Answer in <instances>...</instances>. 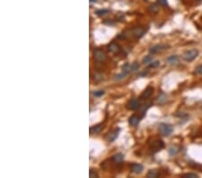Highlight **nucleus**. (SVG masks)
<instances>
[{"instance_id": "f257e3e1", "label": "nucleus", "mask_w": 202, "mask_h": 178, "mask_svg": "<svg viewBox=\"0 0 202 178\" xmlns=\"http://www.w3.org/2000/svg\"><path fill=\"white\" fill-rule=\"evenodd\" d=\"M158 130H159V133L163 136V137H168L170 136L172 132H173V128L171 124L169 123H161L159 125V128H158Z\"/></svg>"}, {"instance_id": "f03ea898", "label": "nucleus", "mask_w": 202, "mask_h": 178, "mask_svg": "<svg viewBox=\"0 0 202 178\" xmlns=\"http://www.w3.org/2000/svg\"><path fill=\"white\" fill-rule=\"evenodd\" d=\"M199 55V51L198 50H190V51H187L186 52L183 53L182 55V60H185L187 62H190L192 60H194Z\"/></svg>"}, {"instance_id": "7ed1b4c3", "label": "nucleus", "mask_w": 202, "mask_h": 178, "mask_svg": "<svg viewBox=\"0 0 202 178\" xmlns=\"http://www.w3.org/2000/svg\"><path fill=\"white\" fill-rule=\"evenodd\" d=\"M164 148V143L163 140L161 139H157V140H154V141L152 142V144L150 145L149 148H150V153L151 154H154L158 152L161 149H163Z\"/></svg>"}, {"instance_id": "20e7f679", "label": "nucleus", "mask_w": 202, "mask_h": 178, "mask_svg": "<svg viewBox=\"0 0 202 178\" xmlns=\"http://www.w3.org/2000/svg\"><path fill=\"white\" fill-rule=\"evenodd\" d=\"M131 71V65H130L128 63H126L124 66L122 67V71L121 73L118 74L115 76V80H121L124 78H126L128 74Z\"/></svg>"}, {"instance_id": "39448f33", "label": "nucleus", "mask_w": 202, "mask_h": 178, "mask_svg": "<svg viewBox=\"0 0 202 178\" xmlns=\"http://www.w3.org/2000/svg\"><path fill=\"white\" fill-rule=\"evenodd\" d=\"M94 59L98 62H104L107 59L105 53L101 49H94L93 51Z\"/></svg>"}, {"instance_id": "423d86ee", "label": "nucleus", "mask_w": 202, "mask_h": 178, "mask_svg": "<svg viewBox=\"0 0 202 178\" xmlns=\"http://www.w3.org/2000/svg\"><path fill=\"white\" fill-rule=\"evenodd\" d=\"M145 33V28L140 27V26H137V27L133 28L132 31H131V34H132V36L134 37L135 39H140L141 37L144 36Z\"/></svg>"}, {"instance_id": "0eeeda50", "label": "nucleus", "mask_w": 202, "mask_h": 178, "mask_svg": "<svg viewBox=\"0 0 202 178\" xmlns=\"http://www.w3.org/2000/svg\"><path fill=\"white\" fill-rule=\"evenodd\" d=\"M127 107H128V109H130V110H132V111H135V110L139 109V108L141 107V105H140V99H137V98H133V99H131L130 102L128 103Z\"/></svg>"}, {"instance_id": "6e6552de", "label": "nucleus", "mask_w": 202, "mask_h": 178, "mask_svg": "<svg viewBox=\"0 0 202 178\" xmlns=\"http://www.w3.org/2000/svg\"><path fill=\"white\" fill-rule=\"evenodd\" d=\"M169 48V46L166 45V44H156V45H154L153 47H151V48L149 49V53L154 55L155 53H157L159 51H162L163 50H166Z\"/></svg>"}, {"instance_id": "1a4fd4ad", "label": "nucleus", "mask_w": 202, "mask_h": 178, "mask_svg": "<svg viewBox=\"0 0 202 178\" xmlns=\"http://www.w3.org/2000/svg\"><path fill=\"white\" fill-rule=\"evenodd\" d=\"M108 51L113 54H119L121 51V47L119 45L117 42H112L108 45Z\"/></svg>"}, {"instance_id": "9d476101", "label": "nucleus", "mask_w": 202, "mask_h": 178, "mask_svg": "<svg viewBox=\"0 0 202 178\" xmlns=\"http://www.w3.org/2000/svg\"><path fill=\"white\" fill-rule=\"evenodd\" d=\"M120 129H115V130H112L111 132H109L108 134H107V136L105 137V139H106V140L108 142H113L114 140L118 138V136H119V132H120Z\"/></svg>"}, {"instance_id": "9b49d317", "label": "nucleus", "mask_w": 202, "mask_h": 178, "mask_svg": "<svg viewBox=\"0 0 202 178\" xmlns=\"http://www.w3.org/2000/svg\"><path fill=\"white\" fill-rule=\"evenodd\" d=\"M153 92H154V87H148L143 91V93L141 94L140 100H145V99L149 98L152 96Z\"/></svg>"}, {"instance_id": "f8f14e48", "label": "nucleus", "mask_w": 202, "mask_h": 178, "mask_svg": "<svg viewBox=\"0 0 202 178\" xmlns=\"http://www.w3.org/2000/svg\"><path fill=\"white\" fill-rule=\"evenodd\" d=\"M130 170L132 173L134 174H141L144 170V167L141 164H137V163H133L131 166H130Z\"/></svg>"}, {"instance_id": "ddd939ff", "label": "nucleus", "mask_w": 202, "mask_h": 178, "mask_svg": "<svg viewBox=\"0 0 202 178\" xmlns=\"http://www.w3.org/2000/svg\"><path fill=\"white\" fill-rule=\"evenodd\" d=\"M140 120H141V116H139L137 114H133L132 116L130 117V119H128V123H130V125H131L133 127H136V126H137L139 124Z\"/></svg>"}, {"instance_id": "4468645a", "label": "nucleus", "mask_w": 202, "mask_h": 178, "mask_svg": "<svg viewBox=\"0 0 202 178\" xmlns=\"http://www.w3.org/2000/svg\"><path fill=\"white\" fill-rule=\"evenodd\" d=\"M103 124L102 123H100V124H96L93 127H91L90 128V133L92 135H94V134H98L99 132H101V130H103Z\"/></svg>"}, {"instance_id": "2eb2a0df", "label": "nucleus", "mask_w": 202, "mask_h": 178, "mask_svg": "<svg viewBox=\"0 0 202 178\" xmlns=\"http://www.w3.org/2000/svg\"><path fill=\"white\" fill-rule=\"evenodd\" d=\"M166 62L169 65H177L179 63V57L177 55H172L166 59Z\"/></svg>"}, {"instance_id": "dca6fc26", "label": "nucleus", "mask_w": 202, "mask_h": 178, "mask_svg": "<svg viewBox=\"0 0 202 178\" xmlns=\"http://www.w3.org/2000/svg\"><path fill=\"white\" fill-rule=\"evenodd\" d=\"M124 159V156L123 154L121 153H118V154H115L112 157V160L114 162V163H121L123 161Z\"/></svg>"}, {"instance_id": "f3484780", "label": "nucleus", "mask_w": 202, "mask_h": 178, "mask_svg": "<svg viewBox=\"0 0 202 178\" xmlns=\"http://www.w3.org/2000/svg\"><path fill=\"white\" fill-rule=\"evenodd\" d=\"M166 101H167V96L165 95L164 93H162L161 95L157 97L156 103H157V105H162L165 104V102H166Z\"/></svg>"}, {"instance_id": "a211bd4d", "label": "nucleus", "mask_w": 202, "mask_h": 178, "mask_svg": "<svg viewBox=\"0 0 202 178\" xmlns=\"http://www.w3.org/2000/svg\"><path fill=\"white\" fill-rule=\"evenodd\" d=\"M148 11L151 14H154V15L157 14L158 11H159V5H157V4H152V5H150L149 7H148Z\"/></svg>"}, {"instance_id": "6ab92c4d", "label": "nucleus", "mask_w": 202, "mask_h": 178, "mask_svg": "<svg viewBox=\"0 0 202 178\" xmlns=\"http://www.w3.org/2000/svg\"><path fill=\"white\" fill-rule=\"evenodd\" d=\"M159 175V172L156 169H151L148 173V178H156Z\"/></svg>"}, {"instance_id": "aec40b11", "label": "nucleus", "mask_w": 202, "mask_h": 178, "mask_svg": "<svg viewBox=\"0 0 202 178\" xmlns=\"http://www.w3.org/2000/svg\"><path fill=\"white\" fill-rule=\"evenodd\" d=\"M152 61H153V56H152V54L145 56V57L143 59V63H144V64H145V65L150 64Z\"/></svg>"}, {"instance_id": "412c9836", "label": "nucleus", "mask_w": 202, "mask_h": 178, "mask_svg": "<svg viewBox=\"0 0 202 178\" xmlns=\"http://www.w3.org/2000/svg\"><path fill=\"white\" fill-rule=\"evenodd\" d=\"M110 13V10H108V9H100V10H97L95 12V14L98 15V16H103L107 14Z\"/></svg>"}, {"instance_id": "4be33fe9", "label": "nucleus", "mask_w": 202, "mask_h": 178, "mask_svg": "<svg viewBox=\"0 0 202 178\" xmlns=\"http://www.w3.org/2000/svg\"><path fill=\"white\" fill-rule=\"evenodd\" d=\"M182 178H198L199 175L195 173H187L181 175Z\"/></svg>"}, {"instance_id": "5701e85b", "label": "nucleus", "mask_w": 202, "mask_h": 178, "mask_svg": "<svg viewBox=\"0 0 202 178\" xmlns=\"http://www.w3.org/2000/svg\"><path fill=\"white\" fill-rule=\"evenodd\" d=\"M159 65H160V61L159 60H153L150 64L148 65V67L150 68V69H155V68H157L159 67Z\"/></svg>"}, {"instance_id": "b1692460", "label": "nucleus", "mask_w": 202, "mask_h": 178, "mask_svg": "<svg viewBox=\"0 0 202 178\" xmlns=\"http://www.w3.org/2000/svg\"><path fill=\"white\" fill-rule=\"evenodd\" d=\"M139 67H140V65H139V63L137 62V61L133 62V63L131 64V71H137V70H139Z\"/></svg>"}, {"instance_id": "393cba45", "label": "nucleus", "mask_w": 202, "mask_h": 178, "mask_svg": "<svg viewBox=\"0 0 202 178\" xmlns=\"http://www.w3.org/2000/svg\"><path fill=\"white\" fill-rule=\"evenodd\" d=\"M178 148H175V147H172V148H169V154L172 157V156H175L177 153H178Z\"/></svg>"}, {"instance_id": "a878e982", "label": "nucleus", "mask_w": 202, "mask_h": 178, "mask_svg": "<svg viewBox=\"0 0 202 178\" xmlns=\"http://www.w3.org/2000/svg\"><path fill=\"white\" fill-rule=\"evenodd\" d=\"M104 94H105V92L103 90H98V91H94L93 93V95L95 97H101V96H103Z\"/></svg>"}, {"instance_id": "bb28decb", "label": "nucleus", "mask_w": 202, "mask_h": 178, "mask_svg": "<svg viewBox=\"0 0 202 178\" xmlns=\"http://www.w3.org/2000/svg\"><path fill=\"white\" fill-rule=\"evenodd\" d=\"M157 3L162 6H168L167 0H157Z\"/></svg>"}, {"instance_id": "cd10ccee", "label": "nucleus", "mask_w": 202, "mask_h": 178, "mask_svg": "<svg viewBox=\"0 0 202 178\" xmlns=\"http://www.w3.org/2000/svg\"><path fill=\"white\" fill-rule=\"evenodd\" d=\"M89 176L91 178H94V177H98V175H97V173L95 171H94L93 169H91L89 171Z\"/></svg>"}, {"instance_id": "c85d7f7f", "label": "nucleus", "mask_w": 202, "mask_h": 178, "mask_svg": "<svg viewBox=\"0 0 202 178\" xmlns=\"http://www.w3.org/2000/svg\"><path fill=\"white\" fill-rule=\"evenodd\" d=\"M195 72L199 75H202V64L201 65H199L198 67H196L195 69Z\"/></svg>"}, {"instance_id": "c756f323", "label": "nucleus", "mask_w": 202, "mask_h": 178, "mask_svg": "<svg viewBox=\"0 0 202 178\" xmlns=\"http://www.w3.org/2000/svg\"><path fill=\"white\" fill-rule=\"evenodd\" d=\"M90 2H96V0H90Z\"/></svg>"}, {"instance_id": "7c9ffc66", "label": "nucleus", "mask_w": 202, "mask_h": 178, "mask_svg": "<svg viewBox=\"0 0 202 178\" xmlns=\"http://www.w3.org/2000/svg\"><path fill=\"white\" fill-rule=\"evenodd\" d=\"M198 1H201V0H198Z\"/></svg>"}]
</instances>
